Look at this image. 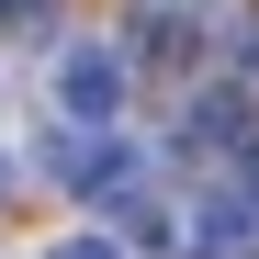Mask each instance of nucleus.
<instances>
[{
    "label": "nucleus",
    "mask_w": 259,
    "mask_h": 259,
    "mask_svg": "<svg viewBox=\"0 0 259 259\" xmlns=\"http://www.w3.org/2000/svg\"><path fill=\"white\" fill-rule=\"evenodd\" d=\"M34 158H46V181H79V192H124V181H136V158H124L113 124H57Z\"/></svg>",
    "instance_id": "1"
},
{
    "label": "nucleus",
    "mask_w": 259,
    "mask_h": 259,
    "mask_svg": "<svg viewBox=\"0 0 259 259\" xmlns=\"http://www.w3.org/2000/svg\"><path fill=\"white\" fill-rule=\"evenodd\" d=\"M124 79H136V57H113V46H79V57L57 68V91H68V113H79V124H113V113H124Z\"/></svg>",
    "instance_id": "2"
},
{
    "label": "nucleus",
    "mask_w": 259,
    "mask_h": 259,
    "mask_svg": "<svg viewBox=\"0 0 259 259\" xmlns=\"http://www.w3.org/2000/svg\"><path fill=\"white\" fill-rule=\"evenodd\" d=\"M181 147H192V158H237V147H248V91H192Z\"/></svg>",
    "instance_id": "3"
},
{
    "label": "nucleus",
    "mask_w": 259,
    "mask_h": 259,
    "mask_svg": "<svg viewBox=\"0 0 259 259\" xmlns=\"http://www.w3.org/2000/svg\"><path fill=\"white\" fill-rule=\"evenodd\" d=\"M214 226H192V259H259V192H214Z\"/></svg>",
    "instance_id": "4"
},
{
    "label": "nucleus",
    "mask_w": 259,
    "mask_h": 259,
    "mask_svg": "<svg viewBox=\"0 0 259 259\" xmlns=\"http://www.w3.org/2000/svg\"><path fill=\"white\" fill-rule=\"evenodd\" d=\"M192 57V12H136V68H181Z\"/></svg>",
    "instance_id": "5"
},
{
    "label": "nucleus",
    "mask_w": 259,
    "mask_h": 259,
    "mask_svg": "<svg viewBox=\"0 0 259 259\" xmlns=\"http://www.w3.org/2000/svg\"><path fill=\"white\" fill-rule=\"evenodd\" d=\"M46 259H124L113 237H68V248H46Z\"/></svg>",
    "instance_id": "6"
},
{
    "label": "nucleus",
    "mask_w": 259,
    "mask_h": 259,
    "mask_svg": "<svg viewBox=\"0 0 259 259\" xmlns=\"http://www.w3.org/2000/svg\"><path fill=\"white\" fill-rule=\"evenodd\" d=\"M0 203H12V158H0Z\"/></svg>",
    "instance_id": "7"
},
{
    "label": "nucleus",
    "mask_w": 259,
    "mask_h": 259,
    "mask_svg": "<svg viewBox=\"0 0 259 259\" xmlns=\"http://www.w3.org/2000/svg\"><path fill=\"white\" fill-rule=\"evenodd\" d=\"M248 192H259V169H248Z\"/></svg>",
    "instance_id": "8"
}]
</instances>
